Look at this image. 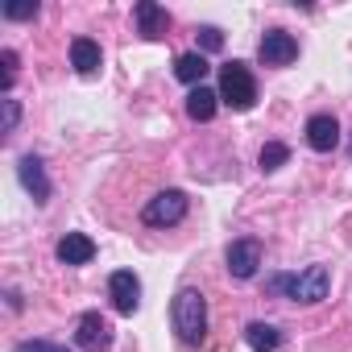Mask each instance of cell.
Segmentation results:
<instances>
[{"instance_id":"cell-17","label":"cell","mask_w":352,"mask_h":352,"mask_svg":"<svg viewBox=\"0 0 352 352\" xmlns=\"http://www.w3.org/2000/svg\"><path fill=\"white\" fill-rule=\"evenodd\" d=\"M286 162H290V145H282V141H265V145H261V153H257V166H261L265 174L282 170Z\"/></svg>"},{"instance_id":"cell-24","label":"cell","mask_w":352,"mask_h":352,"mask_svg":"<svg viewBox=\"0 0 352 352\" xmlns=\"http://www.w3.org/2000/svg\"><path fill=\"white\" fill-rule=\"evenodd\" d=\"M348 157H352V141H348Z\"/></svg>"},{"instance_id":"cell-11","label":"cell","mask_w":352,"mask_h":352,"mask_svg":"<svg viewBox=\"0 0 352 352\" xmlns=\"http://www.w3.org/2000/svg\"><path fill=\"white\" fill-rule=\"evenodd\" d=\"M54 257H58L63 265H87V261L96 257V241H91V236H83V232H67V236L58 241Z\"/></svg>"},{"instance_id":"cell-18","label":"cell","mask_w":352,"mask_h":352,"mask_svg":"<svg viewBox=\"0 0 352 352\" xmlns=\"http://www.w3.org/2000/svg\"><path fill=\"white\" fill-rule=\"evenodd\" d=\"M224 50V30L220 25H199V54H216Z\"/></svg>"},{"instance_id":"cell-8","label":"cell","mask_w":352,"mask_h":352,"mask_svg":"<svg viewBox=\"0 0 352 352\" xmlns=\"http://www.w3.org/2000/svg\"><path fill=\"white\" fill-rule=\"evenodd\" d=\"M75 344H79L83 352H108V344H112L108 319H104L100 311H83V315L75 319Z\"/></svg>"},{"instance_id":"cell-15","label":"cell","mask_w":352,"mask_h":352,"mask_svg":"<svg viewBox=\"0 0 352 352\" xmlns=\"http://www.w3.org/2000/svg\"><path fill=\"white\" fill-rule=\"evenodd\" d=\"M216 108H220V91H212V87H191V96H187V116H191V120L208 124V120L216 116Z\"/></svg>"},{"instance_id":"cell-20","label":"cell","mask_w":352,"mask_h":352,"mask_svg":"<svg viewBox=\"0 0 352 352\" xmlns=\"http://www.w3.org/2000/svg\"><path fill=\"white\" fill-rule=\"evenodd\" d=\"M13 352H71L67 344H54V340H17Z\"/></svg>"},{"instance_id":"cell-21","label":"cell","mask_w":352,"mask_h":352,"mask_svg":"<svg viewBox=\"0 0 352 352\" xmlns=\"http://www.w3.org/2000/svg\"><path fill=\"white\" fill-rule=\"evenodd\" d=\"M17 124H21V104H17L13 96H5V124H0V133L13 137V133H17Z\"/></svg>"},{"instance_id":"cell-19","label":"cell","mask_w":352,"mask_h":352,"mask_svg":"<svg viewBox=\"0 0 352 352\" xmlns=\"http://www.w3.org/2000/svg\"><path fill=\"white\" fill-rule=\"evenodd\" d=\"M0 13H5V21H34L42 9H38V0H25V5H5Z\"/></svg>"},{"instance_id":"cell-6","label":"cell","mask_w":352,"mask_h":352,"mask_svg":"<svg viewBox=\"0 0 352 352\" xmlns=\"http://www.w3.org/2000/svg\"><path fill=\"white\" fill-rule=\"evenodd\" d=\"M257 58H261V67H290L298 58V38L286 30H265L257 42Z\"/></svg>"},{"instance_id":"cell-7","label":"cell","mask_w":352,"mask_h":352,"mask_svg":"<svg viewBox=\"0 0 352 352\" xmlns=\"http://www.w3.org/2000/svg\"><path fill=\"white\" fill-rule=\"evenodd\" d=\"M224 261H228V274H232L236 282L257 278V270H261V241H253V236L232 241V245H228V253H224Z\"/></svg>"},{"instance_id":"cell-10","label":"cell","mask_w":352,"mask_h":352,"mask_svg":"<svg viewBox=\"0 0 352 352\" xmlns=\"http://www.w3.org/2000/svg\"><path fill=\"white\" fill-rule=\"evenodd\" d=\"M307 145H311L315 153H331V149L340 145V120H336L331 112H315V116L307 120Z\"/></svg>"},{"instance_id":"cell-16","label":"cell","mask_w":352,"mask_h":352,"mask_svg":"<svg viewBox=\"0 0 352 352\" xmlns=\"http://www.w3.org/2000/svg\"><path fill=\"white\" fill-rule=\"evenodd\" d=\"M245 340H249L253 352H278V348H282V331H278L274 323H261V319H253V323L245 327Z\"/></svg>"},{"instance_id":"cell-5","label":"cell","mask_w":352,"mask_h":352,"mask_svg":"<svg viewBox=\"0 0 352 352\" xmlns=\"http://www.w3.org/2000/svg\"><path fill=\"white\" fill-rule=\"evenodd\" d=\"M17 179H21L25 195H30L38 208H46V204H50L54 187H50V174H46V166H42V157H38V153H21V157H17Z\"/></svg>"},{"instance_id":"cell-14","label":"cell","mask_w":352,"mask_h":352,"mask_svg":"<svg viewBox=\"0 0 352 352\" xmlns=\"http://www.w3.org/2000/svg\"><path fill=\"white\" fill-rule=\"evenodd\" d=\"M208 71H212V67H208V54H199V50H187V54L174 58V79H179V83L204 87V75H208Z\"/></svg>"},{"instance_id":"cell-13","label":"cell","mask_w":352,"mask_h":352,"mask_svg":"<svg viewBox=\"0 0 352 352\" xmlns=\"http://www.w3.org/2000/svg\"><path fill=\"white\" fill-rule=\"evenodd\" d=\"M71 67H75L79 75H96V71L104 67L100 42H96V38H75V42H71Z\"/></svg>"},{"instance_id":"cell-23","label":"cell","mask_w":352,"mask_h":352,"mask_svg":"<svg viewBox=\"0 0 352 352\" xmlns=\"http://www.w3.org/2000/svg\"><path fill=\"white\" fill-rule=\"evenodd\" d=\"M5 298H9V311H21V307H25V302H21V294H17V290H9V294H5Z\"/></svg>"},{"instance_id":"cell-12","label":"cell","mask_w":352,"mask_h":352,"mask_svg":"<svg viewBox=\"0 0 352 352\" xmlns=\"http://www.w3.org/2000/svg\"><path fill=\"white\" fill-rule=\"evenodd\" d=\"M133 17H137V34L141 38H162L170 30V13L162 5H153V0H141V5L133 9Z\"/></svg>"},{"instance_id":"cell-9","label":"cell","mask_w":352,"mask_h":352,"mask_svg":"<svg viewBox=\"0 0 352 352\" xmlns=\"http://www.w3.org/2000/svg\"><path fill=\"white\" fill-rule=\"evenodd\" d=\"M108 298H112L116 315H137V307H141V278L133 270H116L108 278Z\"/></svg>"},{"instance_id":"cell-1","label":"cell","mask_w":352,"mask_h":352,"mask_svg":"<svg viewBox=\"0 0 352 352\" xmlns=\"http://www.w3.org/2000/svg\"><path fill=\"white\" fill-rule=\"evenodd\" d=\"M331 290V270L327 265H307L302 274H270L265 278V294L302 302V307H319Z\"/></svg>"},{"instance_id":"cell-2","label":"cell","mask_w":352,"mask_h":352,"mask_svg":"<svg viewBox=\"0 0 352 352\" xmlns=\"http://www.w3.org/2000/svg\"><path fill=\"white\" fill-rule=\"evenodd\" d=\"M170 327L187 348H199L208 340V298L195 286H183L170 298Z\"/></svg>"},{"instance_id":"cell-22","label":"cell","mask_w":352,"mask_h":352,"mask_svg":"<svg viewBox=\"0 0 352 352\" xmlns=\"http://www.w3.org/2000/svg\"><path fill=\"white\" fill-rule=\"evenodd\" d=\"M0 63H5V96H13V79H17V50H0Z\"/></svg>"},{"instance_id":"cell-3","label":"cell","mask_w":352,"mask_h":352,"mask_svg":"<svg viewBox=\"0 0 352 352\" xmlns=\"http://www.w3.org/2000/svg\"><path fill=\"white\" fill-rule=\"evenodd\" d=\"M220 104L232 108V112H249L257 104V79L249 71V63L232 58L220 67Z\"/></svg>"},{"instance_id":"cell-4","label":"cell","mask_w":352,"mask_h":352,"mask_svg":"<svg viewBox=\"0 0 352 352\" xmlns=\"http://www.w3.org/2000/svg\"><path fill=\"white\" fill-rule=\"evenodd\" d=\"M187 212H191L187 191L166 187V191H157V195L141 208V224H145V228H174V224L187 220Z\"/></svg>"}]
</instances>
